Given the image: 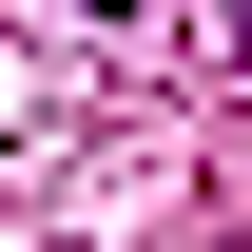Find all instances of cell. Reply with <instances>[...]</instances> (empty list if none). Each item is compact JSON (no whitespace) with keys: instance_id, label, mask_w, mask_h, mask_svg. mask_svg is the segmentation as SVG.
I'll use <instances>...</instances> for the list:
<instances>
[{"instance_id":"1","label":"cell","mask_w":252,"mask_h":252,"mask_svg":"<svg viewBox=\"0 0 252 252\" xmlns=\"http://www.w3.org/2000/svg\"><path fill=\"white\" fill-rule=\"evenodd\" d=\"M78 20H117V0H78Z\"/></svg>"},{"instance_id":"2","label":"cell","mask_w":252,"mask_h":252,"mask_svg":"<svg viewBox=\"0 0 252 252\" xmlns=\"http://www.w3.org/2000/svg\"><path fill=\"white\" fill-rule=\"evenodd\" d=\"M233 39H252V0H233Z\"/></svg>"}]
</instances>
